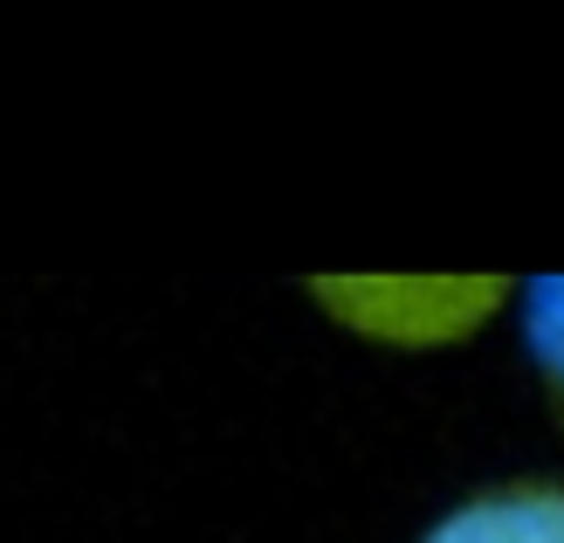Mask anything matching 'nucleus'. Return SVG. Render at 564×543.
<instances>
[{
	"label": "nucleus",
	"instance_id": "7ed1b4c3",
	"mask_svg": "<svg viewBox=\"0 0 564 543\" xmlns=\"http://www.w3.org/2000/svg\"><path fill=\"white\" fill-rule=\"evenodd\" d=\"M517 317H523V351L538 365V385L551 399V420L564 426V269H544L523 282Z\"/></svg>",
	"mask_w": 564,
	"mask_h": 543
},
{
	"label": "nucleus",
	"instance_id": "f03ea898",
	"mask_svg": "<svg viewBox=\"0 0 564 543\" xmlns=\"http://www.w3.org/2000/svg\"><path fill=\"white\" fill-rule=\"evenodd\" d=\"M420 543H564V475H496L462 489Z\"/></svg>",
	"mask_w": 564,
	"mask_h": 543
},
{
	"label": "nucleus",
	"instance_id": "f257e3e1",
	"mask_svg": "<svg viewBox=\"0 0 564 543\" xmlns=\"http://www.w3.org/2000/svg\"><path fill=\"white\" fill-rule=\"evenodd\" d=\"M324 317L379 351H447L517 303L502 269H317L303 275Z\"/></svg>",
	"mask_w": 564,
	"mask_h": 543
}]
</instances>
